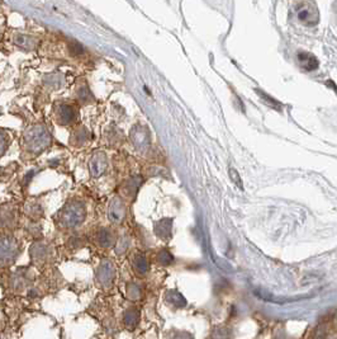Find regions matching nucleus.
<instances>
[{"label":"nucleus","mask_w":337,"mask_h":339,"mask_svg":"<svg viewBox=\"0 0 337 339\" xmlns=\"http://www.w3.org/2000/svg\"><path fill=\"white\" fill-rule=\"evenodd\" d=\"M255 92H256V94H259V96L261 97V99L265 102V103L269 104V106H271L272 108L279 109V111H280V108H282V104H280L279 102L277 101V99H274L272 97L267 96L266 93H264V92L260 91V89H255Z\"/></svg>","instance_id":"obj_12"},{"label":"nucleus","mask_w":337,"mask_h":339,"mask_svg":"<svg viewBox=\"0 0 337 339\" xmlns=\"http://www.w3.org/2000/svg\"><path fill=\"white\" fill-rule=\"evenodd\" d=\"M298 19L302 23L307 25H315L317 24L320 20V13H318L317 8L310 3H303L298 7L297 10Z\"/></svg>","instance_id":"obj_4"},{"label":"nucleus","mask_w":337,"mask_h":339,"mask_svg":"<svg viewBox=\"0 0 337 339\" xmlns=\"http://www.w3.org/2000/svg\"><path fill=\"white\" fill-rule=\"evenodd\" d=\"M58 118L61 123H70L75 118V109L70 104H63L58 108Z\"/></svg>","instance_id":"obj_10"},{"label":"nucleus","mask_w":337,"mask_h":339,"mask_svg":"<svg viewBox=\"0 0 337 339\" xmlns=\"http://www.w3.org/2000/svg\"><path fill=\"white\" fill-rule=\"evenodd\" d=\"M79 94H80V98L85 102L87 101V97H89V98H91V93H90V92L87 91V89H85V88H81L80 92H79Z\"/></svg>","instance_id":"obj_19"},{"label":"nucleus","mask_w":337,"mask_h":339,"mask_svg":"<svg viewBox=\"0 0 337 339\" xmlns=\"http://www.w3.org/2000/svg\"><path fill=\"white\" fill-rule=\"evenodd\" d=\"M89 169L94 178H99L100 176H103L105 169H107V158H105L104 154L100 153V151L94 154L89 163Z\"/></svg>","instance_id":"obj_6"},{"label":"nucleus","mask_w":337,"mask_h":339,"mask_svg":"<svg viewBox=\"0 0 337 339\" xmlns=\"http://www.w3.org/2000/svg\"><path fill=\"white\" fill-rule=\"evenodd\" d=\"M18 253H19L18 243L13 236H0V266L12 264L17 259Z\"/></svg>","instance_id":"obj_3"},{"label":"nucleus","mask_w":337,"mask_h":339,"mask_svg":"<svg viewBox=\"0 0 337 339\" xmlns=\"http://www.w3.org/2000/svg\"><path fill=\"white\" fill-rule=\"evenodd\" d=\"M99 240L102 241L103 245L108 246L110 244V241H112V236L109 235V233H108V231H102V234L99 235Z\"/></svg>","instance_id":"obj_17"},{"label":"nucleus","mask_w":337,"mask_h":339,"mask_svg":"<svg viewBox=\"0 0 337 339\" xmlns=\"http://www.w3.org/2000/svg\"><path fill=\"white\" fill-rule=\"evenodd\" d=\"M98 279H99V282H102L103 285H107L112 281V266H110L109 263H104L103 266L99 267Z\"/></svg>","instance_id":"obj_11"},{"label":"nucleus","mask_w":337,"mask_h":339,"mask_svg":"<svg viewBox=\"0 0 337 339\" xmlns=\"http://www.w3.org/2000/svg\"><path fill=\"white\" fill-rule=\"evenodd\" d=\"M15 42H17L19 46H22V47H25V48H32L33 47L32 40H30L29 37H25V36H23V35H20L19 37L15 40Z\"/></svg>","instance_id":"obj_14"},{"label":"nucleus","mask_w":337,"mask_h":339,"mask_svg":"<svg viewBox=\"0 0 337 339\" xmlns=\"http://www.w3.org/2000/svg\"><path fill=\"white\" fill-rule=\"evenodd\" d=\"M14 220V212L12 210L4 209L0 211V225H12Z\"/></svg>","instance_id":"obj_13"},{"label":"nucleus","mask_w":337,"mask_h":339,"mask_svg":"<svg viewBox=\"0 0 337 339\" xmlns=\"http://www.w3.org/2000/svg\"><path fill=\"white\" fill-rule=\"evenodd\" d=\"M7 148H8L7 138H5V136L3 135V133H0V155H3V154L5 153Z\"/></svg>","instance_id":"obj_18"},{"label":"nucleus","mask_w":337,"mask_h":339,"mask_svg":"<svg viewBox=\"0 0 337 339\" xmlns=\"http://www.w3.org/2000/svg\"><path fill=\"white\" fill-rule=\"evenodd\" d=\"M24 144L32 153H40L50 144V135L43 126H33L25 132Z\"/></svg>","instance_id":"obj_2"},{"label":"nucleus","mask_w":337,"mask_h":339,"mask_svg":"<svg viewBox=\"0 0 337 339\" xmlns=\"http://www.w3.org/2000/svg\"><path fill=\"white\" fill-rule=\"evenodd\" d=\"M131 138H132L133 145L140 151H145L146 149L150 146V135H148V131L141 125L133 127L132 132H131Z\"/></svg>","instance_id":"obj_5"},{"label":"nucleus","mask_w":337,"mask_h":339,"mask_svg":"<svg viewBox=\"0 0 337 339\" xmlns=\"http://www.w3.org/2000/svg\"><path fill=\"white\" fill-rule=\"evenodd\" d=\"M125 216V205L120 199H113L109 205V219L113 222L122 221Z\"/></svg>","instance_id":"obj_7"},{"label":"nucleus","mask_w":337,"mask_h":339,"mask_svg":"<svg viewBox=\"0 0 337 339\" xmlns=\"http://www.w3.org/2000/svg\"><path fill=\"white\" fill-rule=\"evenodd\" d=\"M86 212H85L84 206L79 202H73L69 204L61 210L58 215V222L65 229H74L79 226L85 220Z\"/></svg>","instance_id":"obj_1"},{"label":"nucleus","mask_w":337,"mask_h":339,"mask_svg":"<svg viewBox=\"0 0 337 339\" xmlns=\"http://www.w3.org/2000/svg\"><path fill=\"white\" fill-rule=\"evenodd\" d=\"M29 256L30 258H32V261L36 262V263L45 262L48 256V248L42 243L33 244L32 248L29 249Z\"/></svg>","instance_id":"obj_8"},{"label":"nucleus","mask_w":337,"mask_h":339,"mask_svg":"<svg viewBox=\"0 0 337 339\" xmlns=\"http://www.w3.org/2000/svg\"><path fill=\"white\" fill-rule=\"evenodd\" d=\"M70 51L73 55H81V53L84 52V47L80 45L79 42H76V41H73V42H70Z\"/></svg>","instance_id":"obj_16"},{"label":"nucleus","mask_w":337,"mask_h":339,"mask_svg":"<svg viewBox=\"0 0 337 339\" xmlns=\"http://www.w3.org/2000/svg\"><path fill=\"white\" fill-rule=\"evenodd\" d=\"M298 60L304 70L312 71L318 68V60L313 55L308 52H299L298 53Z\"/></svg>","instance_id":"obj_9"},{"label":"nucleus","mask_w":337,"mask_h":339,"mask_svg":"<svg viewBox=\"0 0 337 339\" xmlns=\"http://www.w3.org/2000/svg\"><path fill=\"white\" fill-rule=\"evenodd\" d=\"M230 177L233 181V183H235L238 188H241V189L243 188V184H242V181H241V178H240V174H238V172L236 171V169H233V168L230 169Z\"/></svg>","instance_id":"obj_15"}]
</instances>
